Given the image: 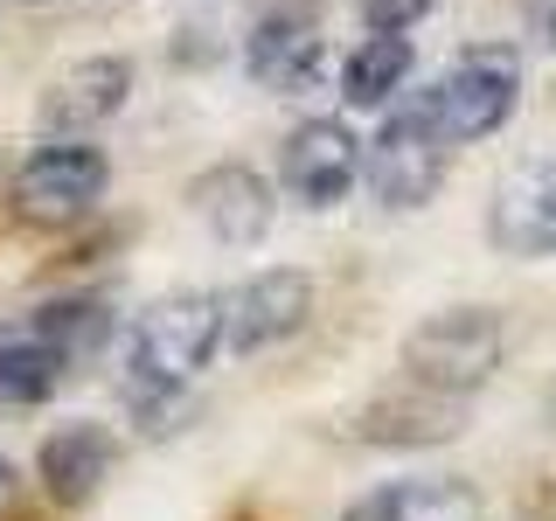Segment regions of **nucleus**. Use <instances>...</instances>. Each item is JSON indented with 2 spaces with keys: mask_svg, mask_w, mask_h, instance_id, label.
Segmentation results:
<instances>
[{
  "mask_svg": "<svg viewBox=\"0 0 556 521\" xmlns=\"http://www.w3.org/2000/svg\"><path fill=\"white\" fill-rule=\"evenodd\" d=\"M306 320H313V278L300 265L251 271L230 292H216V327L230 355H265V347L292 341Z\"/></svg>",
  "mask_w": 556,
  "mask_h": 521,
  "instance_id": "5",
  "label": "nucleus"
},
{
  "mask_svg": "<svg viewBox=\"0 0 556 521\" xmlns=\"http://www.w3.org/2000/svg\"><path fill=\"white\" fill-rule=\"evenodd\" d=\"M77 355H63L49 334H35L28 320L0 327V410H28V404H49V396L70 382Z\"/></svg>",
  "mask_w": 556,
  "mask_h": 521,
  "instance_id": "15",
  "label": "nucleus"
},
{
  "mask_svg": "<svg viewBox=\"0 0 556 521\" xmlns=\"http://www.w3.org/2000/svg\"><path fill=\"white\" fill-rule=\"evenodd\" d=\"M529 35L543 49H556V0H529Z\"/></svg>",
  "mask_w": 556,
  "mask_h": 521,
  "instance_id": "18",
  "label": "nucleus"
},
{
  "mask_svg": "<svg viewBox=\"0 0 556 521\" xmlns=\"http://www.w3.org/2000/svg\"><path fill=\"white\" fill-rule=\"evenodd\" d=\"M188 216H195L223 251H251V243L271 230V181L243 161L202 167L195 181H188Z\"/></svg>",
  "mask_w": 556,
  "mask_h": 521,
  "instance_id": "10",
  "label": "nucleus"
},
{
  "mask_svg": "<svg viewBox=\"0 0 556 521\" xmlns=\"http://www.w3.org/2000/svg\"><path fill=\"white\" fill-rule=\"evenodd\" d=\"M223 347L216 327V292H167L132 320L126 334V376L139 404H161V396L188 390Z\"/></svg>",
  "mask_w": 556,
  "mask_h": 521,
  "instance_id": "3",
  "label": "nucleus"
},
{
  "mask_svg": "<svg viewBox=\"0 0 556 521\" xmlns=\"http://www.w3.org/2000/svg\"><path fill=\"white\" fill-rule=\"evenodd\" d=\"M404 112L445 147H473V139L501 132L521 112V49L515 42H473L459 49L425 91L404 98Z\"/></svg>",
  "mask_w": 556,
  "mask_h": 521,
  "instance_id": "1",
  "label": "nucleus"
},
{
  "mask_svg": "<svg viewBox=\"0 0 556 521\" xmlns=\"http://www.w3.org/2000/svg\"><path fill=\"white\" fill-rule=\"evenodd\" d=\"M362 181V139L348 118H306L278 147V188L300 208H334Z\"/></svg>",
  "mask_w": 556,
  "mask_h": 521,
  "instance_id": "8",
  "label": "nucleus"
},
{
  "mask_svg": "<svg viewBox=\"0 0 556 521\" xmlns=\"http://www.w3.org/2000/svg\"><path fill=\"white\" fill-rule=\"evenodd\" d=\"M104 181H112V161L91 147V139H70V132H49L42 147L14 167V208L28 223H84L91 208L104 202Z\"/></svg>",
  "mask_w": 556,
  "mask_h": 521,
  "instance_id": "4",
  "label": "nucleus"
},
{
  "mask_svg": "<svg viewBox=\"0 0 556 521\" xmlns=\"http://www.w3.org/2000/svg\"><path fill=\"white\" fill-rule=\"evenodd\" d=\"M348 431H355L362 445H445V439L466 431V410H459V396H439V390L404 382V390L369 396V404L348 417Z\"/></svg>",
  "mask_w": 556,
  "mask_h": 521,
  "instance_id": "12",
  "label": "nucleus"
},
{
  "mask_svg": "<svg viewBox=\"0 0 556 521\" xmlns=\"http://www.w3.org/2000/svg\"><path fill=\"white\" fill-rule=\"evenodd\" d=\"M112 466H118V439L104 424H91V417L56 424L42 439V452H35V473H42L49 500H63V508H84V500L112 480Z\"/></svg>",
  "mask_w": 556,
  "mask_h": 521,
  "instance_id": "13",
  "label": "nucleus"
},
{
  "mask_svg": "<svg viewBox=\"0 0 556 521\" xmlns=\"http://www.w3.org/2000/svg\"><path fill=\"white\" fill-rule=\"evenodd\" d=\"M410 69H417L410 35H369V42H355L348 63H341V98L355 104V112H382L390 98H404Z\"/></svg>",
  "mask_w": 556,
  "mask_h": 521,
  "instance_id": "16",
  "label": "nucleus"
},
{
  "mask_svg": "<svg viewBox=\"0 0 556 521\" xmlns=\"http://www.w3.org/2000/svg\"><path fill=\"white\" fill-rule=\"evenodd\" d=\"M8 500H14V466L0 459V508H8Z\"/></svg>",
  "mask_w": 556,
  "mask_h": 521,
  "instance_id": "19",
  "label": "nucleus"
},
{
  "mask_svg": "<svg viewBox=\"0 0 556 521\" xmlns=\"http://www.w3.org/2000/svg\"><path fill=\"white\" fill-rule=\"evenodd\" d=\"M431 8H445V0H362V22H369V35H404Z\"/></svg>",
  "mask_w": 556,
  "mask_h": 521,
  "instance_id": "17",
  "label": "nucleus"
},
{
  "mask_svg": "<svg viewBox=\"0 0 556 521\" xmlns=\"http://www.w3.org/2000/svg\"><path fill=\"white\" fill-rule=\"evenodd\" d=\"M126 98H132V56H84V63L56 69V77L42 84V104H35V112H42L49 132L84 139V132H98L104 118L126 112Z\"/></svg>",
  "mask_w": 556,
  "mask_h": 521,
  "instance_id": "11",
  "label": "nucleus"
},
{
  "mask_svg": "<svg viewBox=\"0 0 556 521\" xmlns=\"http://www.w3.org/2000/svg\"><path fill=\"white\" fill-rule=\"evenodd\" d=\"M486 500L473 480L452 473H417V480H390L376 494H362L341 521H480Z\"/></svg>",
  "mask_w": 556,
  "mask_h": 521,
  "instance_id": "14",
  "label": "nucleus"
},
{
  "mask_svg": "<svg viewBox=\"0 0 556 521\" xmlns=\"http://www.w3.org/2000/svg\"><path fill=\"white\" fill-rule=\"evenodd\" d=\"M445 167H452V147L431 139L404 104H396V112L382 118V132L362 147V181H369V195L382 208H396V216H410V208H425L431 195H439Z\"/></svg>",
  "mask_w": 556,
  "mask_h": 521,
  "instance_id": "6",
  "label": "nucleus"
},
{
  "mask_svg": "<svg viewBox=\"0 0 556 521\" xmlns=\"http://www.w3.org/2000/svg\"><path fill=\"white\" fill-rule=\"evenodd\" d=\"M515 347V320L508 306H439L404 334V376L417 390H439V396H473L501 376Z\"/></svg>",
  "mask_w": 556,
  "mask_h": 521,
  "instance_id": "2",
  "label": "nucleus"
},
{
  "mask_svg": "<svg viewBox=\"0 0 556 521\" xmlns=\"http://www.w3.org/2000/svg\"><path fill=\"white\" fill-rule=\"evenodd\" d=\"M486 237L508 257H556V161H521L486 195Z\"/></svg>",
  "mask_w": 556,
  "mask_h": 521,
  "instance_id": "9",
  "label": "nucleus"
},
{
  "mask_svg": "<svg viewBox=\"0 0 556 521\" xmlns=\"http://www.w3.org/2000/svg\"><path fill=\"white\" fill-rule=\"evenodd\" d=\"M243 69H251L257 91H278V98H300L327 77V28H320V8L313 0H286L278 14L251 28L243 42Z\"/></svg>",
  "mask_w": 556,
  "mask_h": 521,
  "instance_id": "7",
  "label": "nucleus"
}]
</instances>
